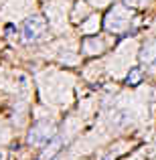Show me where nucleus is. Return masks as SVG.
I'll list each match as a JSON object with an SVG mask.
<instances>
[{
	"instance_id": "nucleus-1",
	"label": "nucleus",
	"mask_w": 156,
	"mask_h": 160,
	"mask_svg": "<svg viewBox=\"0 0 156 160\" xmlns=\"http://www.w3.org/2000/svg\"><path fill=\"white\" fill-rule=\"evenodd\" d=\"M45 32H47V22L41 16H31V18H27L23 22V37L27 43L43 39Z\"/></svg>"
},
{
	"instance_id": "nucleus-2",
	"label": "nucleus",
	"mask_w": 156,
	"mask_h": 160,
	"mask_svg": "<svg viewBox=\"0 0 156 160\" xmlns=\"http://www.w3.org/2000/svg\"><path fill=\"white\" fill-rule=\"evenodd\" d=\"M53 132L55 128L51 122H37L28 134V144H45V142L53 140Z\"/></svg>"
},
{
	"instance_id": "nucleus-3",
	"label": "nucleus",
	"mask_w": 156,
	"mask_h": 160,
	"mask_svg": "<svg viewBox=\"0 0 156 160\" xmlns=\"http://www.w3.org/2000/svg\"><path fill=\"white\" fill-rule=\"evenodd\" d=\"M59 148H61V138L55 136L53 140H49V146L45 148V152H43V156H41V158H43V160H51L55 154L59 152Z\"/></svg>"
},
{
	"instance_id": "nucleus-4",
	"label": "nucleus",
	"mask_w": 156,
	"mask_h": 160,
	"mask_svg": "<svg viewBox=\"0 0 156 160\" xmlns=\"http://www.w3.org/2000/svg\"><path fill=\"white\" fill-rule=\"evenodd\" d=\"M142 77H144V73H142L140 67H132V69L128 71V75H126V83L132 85V87H136V85L142 83Z\"/></svg>"
},
{
	"instance_id": "nucleus-5",
	"label": "nucleus",
	"mask_w": 156,
	"mask_h": 160,
	"mask_svg": "<svg viewBox=\"0 0 156 160\" xmlns=\"http://www.w3.org/2000/svg\"><path fill=\"white\" fill-rule=\"evenodd\" d=\"M12 31H14V24H6V32H8V35H10Z\"/></svg>"
}]
</instances>
